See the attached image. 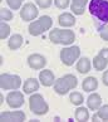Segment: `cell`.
Masks as SVG:
<instances>
[{"mask_svg": "<svg viewBox=\"0 0 108 122\" xmlns=\"http://www.w3.org/2000/svg\"><path fill=\"white\" fill-rule=\"evenodd\" d=\"M78 86V79L77 77L73 74H65L60 77V78L55 79V83H54V91L57 94H60V96H64L67 94L70 89H74Z\"/></svg>", "mask_w": 108, "mask_h": 122, "instance_id": "3957f363", "label": "cell"}, {"mask_svg": "<svg viewBox=\"0 0 108 122\" xmlns=\"http://www.w3.org/2000/svg\"><path fill=\"white\" fill-rule=\"evenodd\" d=\"M91 59H89L88 57H82V58H79V61L77 62V66H75V68H77L78 71V73L80 74H85V73H88L89 71H91Z\"/></svg>", "mask_w": 108, "mask_h": 122, "instance_id": "ac0fdd59", "label": "cell"}, {"mask_svg": "<svg viewBox=\"0 0 108 122\" xmlns=\"http://www.w3.org/2000/svg\"><path fill=\"white\" fill-rule=\"evenodd\" d=\"M74 117H75V120H77V121H80V122L88 121L89 120V111H88V108L78 106V108L74 112Z\"/></svg>", "mask_w": 108, "mask_h": 122, "instance_id": "ffe728a7", "label": "cell"}, {"mask_svg": "<svg viewBox=\"0 0 108 122\" xmlns=\"http://www.w3.org/2000/svg\"><path fill=\"white\" fill-rule=\"evenodd\" d=\"M69 101H70V103H73L75 106H80L84 101L83 94L80 92H72L69 94Z\"/></svg>", "mask_w": 108, "mask_h": 122, "instance_id": "7402d4cb", "label": "cell"}, {"mask_svg": "<svg viewBox=\"0 0 108 122\" xmlns=\"http://www.w3.org/2000/svg\"><path fill=\"white\" fill-rule=\"evenodd\" d=\"M23 37L20 34H13L10 39L8 40V47L11 49V51H16L23 46Z\"/></svg>", "mask_w": 108, "mask_h": 122, "instance_id": "d6986e66", "label": "cell"}, {"mask_svg": "<svg viewBox=\"0 0 108 122\" xmlns=\"http://www.w3.org/2000/svg\"><path fill=\"white\" fill-rule=\"evenodd\" d=\"M9 34H10V26L6 21H3L0 23V39H6L9 37Z\"/></svg>", "mask_w": 108, "mask_h": 122, "instance_id": "603a6c76", "label": "cell"}, {"mask_svg": "<svg viewBox=\"0 0 108 122\" xmlns=\"http://www.w3.org/2000/svg\"><path fill=\"white\" fill-rule=\"evenodd\" d=\"M97 116L102 121H108V105H103L97 110Z\"/></svg>", "mask_w": 108, "mask_h": 122, "instance_id": "d4e9b609", "label": "cell"}, {"mask_svg": "<svg viewBox=\"0 0 108 122\" xmlns=\"http://www.w3.org/2000/svg\"><path fill=\"white\" fill-rule=\"evenodd\" d=\"M102 82H103L104 86L108 87V69L104 71V73H103V76H102Z\"/></svg>", "mask_w": 108, "mask_h": 122, "instance_id": "4dcf8cb0", "label": "cell"}, {"mask_svg": "<svg viewBox=\"0 0 108 122\" xmlns=\"http://www.w3.org/2000/svg\"><path fill=\"white\" fill-rule=\"evenodd\" d=\"M98 54H99L101 57H103V58H104V59L108 62V48H102Z\"/></svg>", "mask_w": 108, "mask_h": 122, "instance_id": "f546056e", "label": "cell"}, {"mask_svg": "<svg viewBox=\"0 0 108 122\" xmlns=\"http://www.w3.org/2000/svg\"><path fill=\"white\" fill-rule=\"evenodd\" d=\"M49 39L53 44H63V46H70L75 40V34L73 30L69 29H59L54 28L49 31Z\"/></svg>", "mask_w": 108, "mask_h": 122, "instance_id": "7a4b0ae2", "label": "cell"}, {"mask_svg": "<svg viewBox=\"0 0 108 122\" xmlns=\"http://www.w3.org/2000/svg\"><path fill=\"white\" fill-rule=\"evenodd\" d=\"M29 108L34 115L37 116H44L48 113L49 106L45 102V99L39 93H31L29 98Z\"/></svg>", "mask_w": 108, "mask_h": 122, "instance_id": "5b68a950", "label": "cell"}, {"mask_svg": "<svg viewBox=\"0 0 108 122\" xmlns=\"http://www.w3.org/2000/svg\"><path fill=\"white\" fill-rule=\"evenodd\" d=\"M6 103L11 108H19L24 105V96L20 91L14 89L13 92H9L6 96Z\"/></svg>", "mask_w": 108, "mask_h": 122, "instance_id": "30bf717a", "label": "cell"}, {"mask_svg": "<svg viewBox=\"0 0 108 122\" xmlns=\"http://www.w3.org/2000/svg\"><path fill=\"white\" fill-rule=\"evenodd\" d=\"M58 23L63 28H70L75 24V18L72 13H62L58 16Z\"/></svg>", "mask_w": 108, "mask_h": 122, "instance_id": "4fadbf2b", "label": "cell"}, {"mask_svg": "<svg viewBox=\"0 0 108 122\" xmlns=\"http://www.w3.org/2000/svg\"><path fill=\"white\" fill-rule=\"evenodd\" d=\"M26 61H28V66L30 67L31 69H34V71L43 69L44 67L47 66V59H45V57L42 56V54H39V53H33V54H30Z\"/></svg>", "mask_w": 108, "mask_h": 122, "instance_id": "9c48e42d", "label": "cell"}, {"mask_svg": "<svg viewBox=\"0 0 108 122\" xmlns=\"http://www.w3.org/2000/svg\"><path fill=\"white\" fill-rule=\"evenodd\" d=\"M35 3H37V5L42 9H48L50 8L53 0H35Z\"/></svg>", "mask_w": 108, "mask_h": 122, "instance_id": "83f0119b", "label": "cell"}, {"mask_svg": "<svg viewBox=\"0 0 108 122\" xmlns=\"http://www.w3.org/2000/svg\"><path fill=\"white\" fill-rule=\"evenodd\" d=\"M0 99H1V105H3V101H4V96H3V93H1V96H0Z\"/></svg>", "mask_w": 108, "mask_h": 122, "instance_id": "1f68e13d", "label": "cell"}, {"mask_svg": "<svg viewBox=\"0 0 108 122\" xmlns=\"http://www.w3.org/2000/svg\"><path fill=\"white\" fill-rule=\"evenodd\" d=\"M8 5L13 10H19L21 9V4H23V0H6Z\"/></svg>", "mask_w": 108, "mask_h": 122, "instance_id": "484cf974", "label": "cell"}, {"mask_svg": "<svg viewBox=\"0 0 108 122\" xmlns=\"http://www.w3.org/2000/svg\"><path fill=\"white\" fill-rule=\"evenodd\" d=\"M98 88V81L96 77H87L85 79H83L82 82V89L84 92L92 93L93 91H96Z\"/></svg>", "mask_w": 108, "mask_h": 122, "instance_id": "2e32d148", "label": "cell"}, {"mask_svg": "<svg viewBox=\"0 0 108 122\" xmlns=\"http://www.w3.org/2000/svg\"><path fill=\"white\" fill-rule=\"evenodd\" d=\"M107 64H108V62L103 57H101L99 54L93 58V67H94V69H96V71H103V69H106Z\"/></svg>", "mask_w": 108, "mask_h": 122, "instance_id": "44dd1931", "label": "cell"}, {"mask_svg": "<svg viewBox=\"0 0 108 122\" xmlns=\"http://www.w3.org/2000/svg\"><path fill=\"white\" fill-rule=\"evenodd\" d=\"M80 57V49L77 46L65 47L60 51V61L64 66L70 67L79 59Z\"/></svg>", "mask_w": 108, "mask_h": 122, "instance_id": "8992f818", "label": "cell"}, {"mask_svg": "<svg viewBox=\"0 0 108 122\" xmlns=\"http://www.w3.org/2000/svg\"><path fill=\"white\" fill-rule=\"evenodd\" d=\"M39 81L44 87H50L55 83V76L50 69H43L39 72Z\"/></svg>", "mask_w": 108, "mask_h": 122, "instance_id": "7c38bea8", "label": "cell"}, {"mask_svg": "<svg viewBox=\"0 0 108 122\" xmlns=\"http://www.w3.org/2000/svg\"><path fill=\"white\" fill-rule=\"evenodd\" d=\"M53 25V20L50 16L48 15H43L40 16L38 20H34L31 21L28 26V30H29V34L33 35V37H38V35L45 33L47 30H49Z\"/></svg>", "mask_w": 108, "mask_h": 122, "instance_id": "277c9868", "label": "cell"}, {"mask_svg": "<svg viewBox=\"0 0 108 122\" xmlns=\"http://www.w3.org/2000/svg\"><path fill=\"white\" fill-rule=\"evenodd\" d=\"M0 18H1L3 21H10L13 20L14 15H13V11L9 10L8 8H1L0 9Z\"/></svg>", "mask_w": 108, "mask_h": 122, "instance_id": "cb8c5ba5", "label": "cell"}, {"mask_svg": "<svg viewBox=\"0 0 108 122\" xmlns=\"http://www.w3.org/2000/svg\"><path fill=\"white\" fill-rule=\"evenodd\" d=\"M98 31H99L101 38L103 40H106V42H108V24H106V25H103L102 28H99Z\"/></svg>", "mask_w": 108, "mask_h": 122, "instance_id": "f1b7e54d", "label": "cell"}, {"mask_svg": "<svg viewBox=\"0 0 108 122\" xmlns=\"http://www.w3.org/2000/svg\"><path fill=\"white\" fill-rule=\"evenodd\" d=\"M25 118L26 116L23 111H5L0 115L1 121H24Z\"/></svg>", "mask_w": 108, "mask_h": 122, "instance_id": "8fae6325", "label": "cell"}, {"mask_svg": "<svg viewBox=\"0 0 108 122\" xmlns=\"http://www.w3.org/2000/svg\"><path fill=\"white\" fill-rule=\"evenodd\" d=\"M39 89V81L35 78H28L23 83V92L26 94H31Z\"/></svg>", "mask_w": 108, "mask_h": 122, "instance_id": "9a60e30c", "label": "cell"}, {"mask_svg": "<svg viewBox=\"0 0 108 122\" xmlns=\"http://www.w3.org/2000/svg\"><path fill=\"white\" fill-rule=\"evenodd\" d=\"M88 0H72L70 3V10L75 15H82L85 11V5H87Z\"/></svg>", "mask_w": 108, "mask_h": 122, "instance_id": "e0dca14e", "label": "cell"}, {"mask_svg": "<svg viewBox=\"0 0 108 122\" xmlns=\"http://www.w3.org/2000/svg\"><path fill=\"white\" fill-rule=\"evenodd\" d=\"M20 18L23 19V21H33L35 18L38 16L39 10L35 4L33 3H26L23 5V8L20 9Z\"/></svg>", "mask_w": 108, "mask_h": 122, "instance_id": "ba28073f", "label": "cell"}, {"mask_svg": "<svg viewBox=\"0 0 108 122\" xmlns=\"http://www.w3.org/2000/svg\"><path fill=\"white\" fill-rule=\"evenodd\" d=\"M87 106L89 110L92 111H97L98 108L102 106V97L98 93H91L87 98Z\"/></svg>", "mask_w": 108, "mask_h": 122, "instance_id": "5bb4252c", "label": "cell"}, {"mask_svg": "<svg viewBox=\"0 0 108 122\" xmlns=\"http://www.w3.org/2000/svg\"><path fill=\"white\" fill-rule=\"evenodd\" d=\"M89 13L97 20V29L108 23V0H91Z\"/></svg>", "mask_w": 108, "mask_h": 122, "instance_id": "6da1fadb", "label": "cell"}, {"mask_svg": "<svg viewBox=\"0 0 108 122\" xmlns=\"http://www.w3.org/2000/svg\"><path fill=\"white\" fill-rule=\"evenodd\" d=\"M54 4L58 9H67L70 4V0H54Z\"/></svg>", "mask_w": 108, "mask_h": 122, "instance_id": "4316f807", "label": "cell"}, {"mask_svg": "<svg viewBox=\"0 0 108 122\" xmlns=\"http://www.w3.org/2000/svg\"><path fill=\"white\" fill-rule=\"evenodd\" d=\"M21 86V78L16 74L1 73L0 76V87L4 91H10V89H18Z\"/></svg>", "mask_w": 108, "mask_h": 122, "instance_id": "52a82bcc", "label": "cell"}]
</instances>
